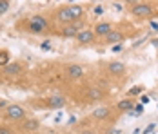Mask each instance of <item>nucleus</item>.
I'll use <instances>...</instances> for the list:
<instances>
[{"instance_id":"6ab92c4d","label":"nucleus","mask_w":158,"mask_h":134,"mask_svg":"<svg viewBox=\"0 0 158 134\" xmlns=\"http://www.w3.org/2000/svg\"><path fill=\"white\" fill-rule=\"evenodd\" d=\"M142 93V87H133L131 91H129V96H138Z\"/></svg>"},{"instance_id":"1a4fd4ad","label":"nucleus","mask_w":158,"mask_h":134,"mask_svg":"<svg viewBox=\"0 0 158 134\" xmlns=\"http://www.w3.org/2000/svg\"><path fill=\"white\" fill-rule=\"evenodd\" d=\"M105 40H107L109 44H120V42L124 40V35H122L120 31H117V29H113L109 35H105Z\"/></svg>"},{"instance_id":"4468645a","label":"nucleus","mask_w":158,"mask_h":134,"mask_svg":"<svg viewBox=\"0 0 158 134\" xmlns=\"http://www.w3.org/2000/svg\"><path fill=\"white\" fill-rule=\"evenodd\" d=\"M107 114H109V109L107 107H98V109L93 111V116L97 120H104V118H107Z\"/></svg>"},{"instance_id":"f257e3e1","label":"nucleus","mask_w":158,"mask_h":134,"mask_svg":"<svg viewBox=\"0 0 158 134\" xmlns=\"http://www.w3.org/2000/svg\"><path fill=\"white\" fill-rule=\"evenodd\" d=\"M82 15H84V9H82L80 6H69V7L60 9L58 13H57V18H58L60 22H64V24H69V22L78 20Z\"/></svg>"},{"instance_id":"f03ea898","label":"nucleus","mask_w":158,"mask_h":134,"mask_svg":"<svg viewBox=\"0 0 158 134\" xmlns=\"http://www.w3.org/2000/svg\"><path fill=\"white\" fill-rule=\"evenodd\" d=\"M45 29H47V20L44 18V17L35 15V17L29 18V31H31V33L38 35V33H44Z\"/></svg>"},{"instance_id":"c85d7f7f","label":"nucleus","mask_w":158,"mask_h":134,"mask_svg":"<svg viewBox=\"0 0 158 134\" xmlns=\"http://www.w3.org/2000/svg\"><path fill=\"white\" fill-rule=\"evenodd\" d=\"M153 45H155V47L158 49V40H153Z\"/></svg>"},{"instance_id":"b1692460","label":"nucleus","mask_w":158,"mask_h":134,"mask_svg":"<svg viewBox=\"0 0 158 134\" xmlns=\"http://www.w3.org/2000/svg\"><path fill=\"white\" fill-rule=\"evenodd\" d=\"M42 49H45V51H49V49H51V45H49V42H44V44H42Z\"/></svg>"},{"instance_id":"9d476101","label":"nucleus","mask_w":158,"mask_h":134,"mask_svg":"<svg viewBox=\"0 0 158 134\" xmlns=\"http://www.w3.org/2000/svg\"><path fill=\"white\" fill-rule=\"evenodd\" d=\"M65 105V100L62 98V96H51L49 98V107H53V109H62Z\"/></svg>"},{"instance_id":"a211bd4d","label":"nucleus","mask_w":158,"mask_h":134,"mask_svg":"<svg viewBox=\"0 0 158 134\" xmlns=\"http://www.w3.org/2000/svg\"><path fill=\"white\" fill-rule=\"evenodd\" d=\"M9 11V0H0V15H6Z\"/></svg>"},{"instance_id":"423d86ee","label":"nucleus","mask_w":158,"mask_h":134,"mask_svg":"<svg viewBox=\"0 0 158 134\" xmlns=\"http://www.w3.org/2000/svg\"><path fill=\"white\" fill-rule=\"evenodd\" d=\"M67 76L69 78H73V80H78V78L84 76V67L82 65H69L67 67Z\"/></svg>"},{"instance_id":"a878e982","label":"nucleus","mask_w":158,"mask_h":134,"mask_svg":"<svg viewBox=\"0 0 158 134\" xmlns=\"http://www.w3.org/2000/svg\"><path fill=\"white\" fill-rule=\"evenodd\" d=\"M69 123H77V116H71L69 118Z\"/></svg>"},{"instance_id":"2eb2a0df","label":"nucleus","mask_w":158,"mask_h":134,"mask_svg":"<svg viewBox=\"0 0 158 134\" xmlns=\"http://www.w3.org/2000/svg\"><path fill=\"white\" fill-rule=\"evenodd\" d=\"M135 107V101L133 100H129V98H125V100H122L118 103V109L120 111H131Z\"/></svg>"},{"instance_id":"0eeeda50","label":"nucleus","mask_w":158,"mask_h":134,"mask_svg":"<svg viewBox=\"0 0 158 134\" xmlns=\"http://www.w3.org/2000/svg\"><path fill=\"white\" fill-rule=\"evenodd\" d=\"M107 71H109L111 75H124V73H125V65H124L122 62H111L109 67H107Z\"/></svg>"},{"instance_id":"7ed1b4c3","label":"nucleus","mask_w":158,"mask_h":134,"mask_svg":"<svg viewBox=\"0 0 158 134\" xmlns=\"http://www.w3.org/2000/svg\"><path fill=\"white\" fill-rule=\"evenodd\" d=\"M26 116V111H24V107H20V105H7V109H6V118H9V120H22Z\"/></svg>"},{"instance_id":"6e6552de","label":"nucleus","mask_w":158,"mask_h":134,"mask_svg":"<svg viewBox=\"0 0 158 134\" xmlns=\"http://www.w3.org/2000/svg\"><path fill=\"white\" fill-rule=\"evenodd\" d=\"M113 31V25L111 24H107V22H104V24H98L97 27H95V33L100 35V36H105V35H109Z\"/></svg>"},{"instance_id":"20e7f679","label":"nucleus","mask_w":158,"mask_h":134,"mask_svg":"<svg viewBox=\"0 0 158 134\" xmlns=\"http://www.w3.org/2000/svg\"><path fill=\"white\" fill-rule=\"evenodd\" d=\"M131 15H135V17H147V15H151V6H147V4H136V6H133Z\"/></svg>"},{"instance_id":"dca6fc26","label":"nucleus","mask_w":158,"mask_h":134,"mask_svg":"<svg viewBox=\"0 0 158 134\" xmlns=\"http://www.w3.org/2000/svg\"><path fill=\"white\" fill-rule=\"evenodd\" d=\"M24 127H26L27 131H37V129H38V121H37V120H27Z\"/></svg>"},{"instance_id":"ddd939ff","label":"nucleus","mask_w":158,"mask_h":134,"mask_svg":"<svg viewBox=\"0 0 158 134\" xmlns=\"http://www.w3.org/2000/svg\"><path fill=\"white\" fill-rule=\"evenodd\" d=\"M87 98H89V100H100V98H102V89H100V87H91V89L87 91Z\"/></svg>"},{"instance_id":"c756f323","label":"nucleus","mask_w":158,"mask_h":134,"mask_svg":"<svg viewBox=\"0 0 158 134\" xmlns=\"http://www.w3.org/2000/svg\"><path fill=\"white\" fill-rule=\"evenodd\" d=\"M4 105H6V101H4V100H0V107H4Z\"/></svg>"},{"instance_id":"f3484780","label":"nucleus","mask_w":158,"mask_h":134,"mask_svg":"<svg viewBox=\"0 0 158 134\" xmlns=\"http://www.w3.org/2000/svg\"><path fill=\"white\" fill-rule=\"evenodd\" d=\"M7 63H9V53L0 51V65H7Z\"/></svg>"},{"instance_id":"f8f14e48","label":"nucleus","mask_w":158,"mask_h":134,"mask_svg":"<svg viewBox=\"0 0 158 134\" xmlns=\"http://www.w3.org/2000/svg\"><path fill=\"white\" fill-rule=\"evenodd\" d=\"M20 71H22V67H20L18 63H7V65H4V73H7V75H18Z\"/></svg>"},{"instance_id":"412c9836","label":"nucleus","mask_w":158,"mask_h":134,"mask_svg":"<svg viewBox=\"0 0 158 134\" xmlns=\"http://www.w3.org/2000/svg\"><path fill=\"white\" fill-rule=\"evenodd\" d=\"M155 127H156V125H155V123H151V125H147V127H145V131H144V132H145V134L153 132V131H155Z\"/></svg>"},{"instance_id":"aec40b11","label":"nucleus","mask_w":158,"mask_h":134,"mask_svg":"<svg viewBox=\"0 0 158 134\" xmlns=\"http://www.w3.org/2000/svg\"><path fill=\"white\" fill-rule=\"evenodd\" d=\"M104 13H105V9H104L102 6H97V7H95V15H104Z\"/></svg>"},{"instance_id":"9b49d317","label":"nucleus","mask_w":158,"mask_h":134,"mask_svg":"<svg viewBox=\"0 0 158 134\" xmlns=\"http://www.w3.org/2000/svg\"><path fill=\"white\" fill-rule=\"evenodd\" d=\"M78 25H67L64 31H62V35L65 36V38H73V36H77L78 35Z\"/></svg>"},{"instance_id":"39448f33","label":"nucleus","mask_w":158,"mask_h":134,"mask_svg":"<svg viewBox=\"0 0 158 134\" xmlns=\"http://www.w3.org/2000/svg\"><path fill=\"white\" fill-rule=\"evenodd\" d=\"M93 38H95V33L91 29H82V31H78V35H77L78 44H89V42H93Z\"/></svg>"},{"instance_id":"7c9ffc66","label":"nucleus","mask_w":158,"mask_h":134,"mask_svg":"<svg viewBox=\"0 0 158 134\" xmlns=\"http://www.w3.org/2000/svg\"><path fill=\"white\" fill-rule=\"evenodd\" d=\"M84 134H93V132H91V131H87V132H84Z\"/></svg>"},{"instance_id":"393cba45","label":"nucleus","mask_w":158,"mask_h":134,"mask_svg":"<svg viewBox=\"0 0 158 134\" xmlns=\"http://www.w3.org/2000/svg\"><path fill=\"white\" fill-rule=\"evenodd\" d=\"M151 27H153V31H158V22H151Z\"/></svg>"},{"instance_id":"4be33fe9","label":"nucleus","mask_w":158,"mask_h":134,"mask_svg":"<svg viewBox=\"0 0 158 134\" xmlns=\"http://www.w3.org/2000/svg\"><path fill=\"white\" fill-rule=\"evenodd\" d=\"M149 101H151V100H149V96H142V98H140V103H144V105H147Z\"/></svg>"},{"instance_id":"cd10ccee","label":"nucleus","mask_w":158,"mask_h":134,"mask_svg":"<svg viewBox=\"0 0 158 134\" xmlns=\"http://www.w3.org/2000/svg\"><path fill=\"white\" fill-rule=\"evenodd\" d=\"M120 49H122V45H120V44H118V45H115V47H113V51H115V53H117V51H120Z\"/></svg>"},{"instance_id":"5701e85b","label":"nucleus","mask_w":158,"mask_h":134,"mask_svg":"<svg viewBox=\"0 0 158 134\" xmlns=\"http://www.w3.org/2000/svg\"><path fill=\"white\" fill-rule=\"evenodd\" d=\"M0 134H11V131L7 127H0Z\"/></svg>"},{"instance_id":"bb28decb","label":"nucleus","mask_w":158,"mask_h":134,"mask_svg":"<svg viewBox=\"0 0 158 134\" xmlns=\"http://www.w3.org/2000/svg\"><path fill=\"white\" fill-rule=\"evenodd\" d=\"M125 2H127V4H135V6H136L140 0H125Z\"/></svg>"}]
</instances>
